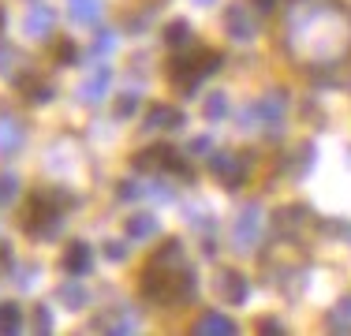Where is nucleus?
Listing matches in <instances>:
<instances>
[{
	"label": "nucleus",
	"mask_w": 351,
	"mask_h": 336,
	"mask_svg": "<svg viewBox=\"0 0 351 336\" xmlns=\"http://www.w3.org/2000/svg\"><path fill=\"white\" fill-rule=\"evenodd\" d=\"M169 128H183V112H180V108H172V105H154L146 112V120H142V131H146V134H161Z\"/></svg>",
	"instance_id": "1a4fd4ad"
},
{
	"label": "nucleus",
	"mask_w": 351,
	"mask_h": 336,
	"mask_svg": "<svg viewBox=\"0 0 351 336\" xmlns=\"http://www.w3.org/2000/svg\"><path fill=\"white\" fill-rule=\"evenodd\" d=\"M142 291L154 302H180L195 291V276L183 265H169V262H154L142 276Z\"/></svg>",
	"instance_id": "f03ea898"
},
{
	"label": "nucleus",
	"mask_w": 351,
	"mask_h": 336,
	"mask_svg": "<svg viewBox=\"0 0 351 336\" xmlns=\"http://www.w3.org/2000/svg\"><path fill=\"white\" fill-rule=\"evenodd\" d=\"M56 56H60V60H71L75 49H71V45H60V49H56Z\"/></svg>",
	"instance_id": "2f4dec72"
},
{
	"label": "nucleus",
	"mask_w": 351,
	"mask_h": 336,
	"mask_svg": "<svg viewBox=\"0 0 351 336\" xmlns=\"http://www.w3.org/2000/svg\"><path fill=\"white\" fill-rule=\"evenodd\" d=\"M217 291H221V296L228 299V302H243L250 288H247V280H243L239 273H221V280H217Z\"/></svg>",
	"instance_id": "4468645a"
},
{
	"label": "nucleus",
	"mask_w": 351,
	"mask_h": 336,
	"mask_svg": "<svg viewBox=\"0 0 351 336\" xmlns=\"http://www.w3.org/2000/svg\"><path fill=\"white\" fill-rule=\"evenodd\" d=\"M34 333H53V314H49V307H38V314H34Z\"/></svg>",
	"instance_id": "bb28decb"
},
{
	"label": "nucleus",
	"mask_w": 351,
	"mask_h": 336,
	"mask_svg": "<svg viewBox=\"0 0 351 336\" xmlns=\"http://www.w3.org/2000/svg\"><path fill=\"white\" fill-rule=\"evenodd\" d=\"M56 27V12L45 4H34L27 12V19H23V30L30 34V38H49V30Z\"/></svg>",
	"instance_id": "9b49d317"
},
{
	"label": "nucleus",
	"mask_w": 351,
	"mask_h": 336,
	"mask_svg": "<svg viewBox=\"0 0 351 336\" xmlns=\"http://www.w3.org/2000/svg\"><path fill=\"white\" fill-rule=\"evenodd\" d=\"M198 4H213V0H198Z\"/></svg>",
	"instance_id": "f704fd0d"
},
{
	"label": "nucleus",
	"mask_w": 351,
	"mask_h": 336,
	"mask_svg": "<svg viewBox=\"0 0 351 336\" xmlns=\"http://www.w3.org/2000/svg\"><path fill=\"white\" fill-rule=\"evenodd\" d=\"M34 284H38V269H34V265H27V269H15V288L30 291Z\"/></svg>",
	"instance_id": "393cba45"
},
{
	"label": "nucleus",
	"mask_w": 351,
	"mask_h": 336,
	"mask_svg": "<svg viewBox=\"0 0 351 336\" xmlns=\"http://www.w3.org/2000/svg\"><path fill=\"white\" fill-rule=\"evenodd\" d=\"M206 116H210V120H224V116H228V97L210 94V101H206Z\"/></svg>",
	"instance_id": "b1692460"
},
{
	"label": "nucleus",
	"mask_w": 351,
	"mask_h": 336,
	"mask_svg": "<svg viewBox=\"0 0 351 336\" xmlns=\"http://www.w3.org/2000/svg\"><path fill=\"white\" fill-rule=\"evenodd\" d=\"M288 112V97L284 94H269V97H262V101H254V105L247 108V116H243V123L250 128V123H269L273 134H277V123H280V116Z\"/></svg>",
	"instance_id": "423d86ee"
},
{
	"label": "nucleus",
	"mask_w": 351,
	"mask_h": 336,
	"mask_svg": "<svg viewBox=\"0 0 351 336\" xmlns=\"http://www.w3.org/2000/svg\"><path fill=\"white\" fill-rule=\"evenodd\" d=\"M254 4H258V8H262V12H269V8H273V4H277V0H254Z\"/></svg>",
	"instance_id": "473e14b6"
},
{
	"label": "nucleus",
	"mask_w": 351,
	"mask_h": 336,
	"mask_svg": "<svg viewBox=\"0 0 351 336\" xmlns=\"http://www.w3.org/2000/svg\"><path fill=\"white\" fill-rule=\"evenodd\" d=\"M108 79H112V71H108V67H97V71H90L86 79L79 82V101H86V105H97V101L108 94Z\"/></svg>",
	"instance_id": "9d476101"
},
{
	"label": "nucleus",
	"mask_w": 351,
	"mask_h": 336,
	"mask_svg": "<svg viewBox=\"0 0 351 336\" xmlns=\"http://www.w3.org/2000/svg\"><path fill=\"white\" fill-rule=\"evenodd\" d=\"M217 67H221V56L213 53V49H202V53H183L176 56L169 64V79L176 86H195V82H202L206 75H213Z\"/></svg>",
	"instance_id": "7ed1b4c3"
},
{
	"label": "nucleus",
	"mask_w": 351,
	"mask_h": 336,
	"mask_svg": "<svg viewBox=\"0 0 351 336\" xmlns=\"http://www.w3.org/2000/svg\"><path fill=\"white\" fill-rule=\"evenodd\" d=\"M68 12L79 27H94L101 19V0H68Z\"/></svg>",
	"instance_id": "ddd939ff"
},
{
	"label": "nucleus",
	"mask_w": 351,
	"mask_h": 336,
	"mask_svg": "<svg viewBox=\"0 0 351 336\" xmlns=\"http://www.w3.org/2000/svg\"><path fill=\"white\" fill-rule=\"evenodd\" d=\"M90 265H94V254H90L86 243H71V247L64 250V273L82 276V273H90Z\"/></svg>",
	"instance_id": "f8f14e48"
},
{
	"label": "nucleus",
	"mask_w": 351,
	"mask_h": 336,
	"mask_svg": "<svg viewBox=\"0 0 351 336\" xmlns=\"http://www.w3.org/2000/svg\"><path fill=\"white\" fill-rule=\"evenodd\" d=\"M157 228H161V224H157L149 213H135V217L128 221V235H131V239H138V243L154 239V235H157Z\"/></svg>",
	"instance_id": "dca6fc26"
},
{
	"label": "nucleus",
	"mask_w": 351,
	"mask_h": 336,
	"mask_svg": "<svg viewBox=\"0 0 351 336\" xmlns=\"http://www.w3.org/2000/svg\"><path fill=\"white\" fill-rule=\"evenodd\" d=\"M195 333H236V322L232 317H224V314H217V310H210V314H202L195 322Z\"/></svg>",
	"instance_id": "2eb2a0df"
},
{
	"label": "nucleus",
	"mask_w": 351,
	"mask_h": 336,
	"mask_svg": "<svg viewBox=\"0 0 351 336\" xmlns=\"http://www.w3.org/2000/svg\"><path fill=\"white\" fill-rule=\"evenodd\" d=\"M288 41L295 53H306L311 60H332L344 53L348 23L337 8H303L288 19Z\"/></svg>",
	"instance_id": "f257e3e1"
},
{
	"label": "nucleus",
	"mask_w": 351,
	"mask_h": 336,
	"mask_svg": "<svg viewBox=\"0 0 351 336\" xmlns=\"http://www.w3.org/2000/svg\"><path fill=\"white\" fill-rule=\"evenodd\" d=\"M146 198H154V202H172V187L154 183V187H146Z\"/></svg>",
	"instance_id": "cd10ccee"
},
{
	"label": "nucleus",
	"mask_w": 351,
	"mask_h": 336,
	"mask_svg": "<svg viewBox=\"0 0 351 336\" xmlns=\"http://www.w3.org/2000/svg\"><path fill=\"white\" fill-rule=\"evenodd\" d=\"M23 90H27V94L34 97V105H45V101H53V86H49V82L27 79V82H23Z\"/></svg>",
	"instance_id": "4be33fe9"
},
{
	"label": "nucleus",
	"mask_w": 351,
	"mask_h": 336,
	"mask_svg": "<svg viewBox=\"0 0 351 336\" xmlns=\"http://www.w3.org/2000/svg\"><path fill=\"white\" fill-rule=\"evenodd\" d=\"M23 329V310L15 302H4L0 307V333H19Z\"/></svg>",
	"instance_id": "a211bd4d"
},
{
	"label": "nucleus",
	"mask_w": 351,
	"mask_h": 336,
	"mask_svg": "<svg viewBox=\"0 0 351 336\" xmlns=\"http://www.w3.org/2000/svg\"><path fill=\"white\" fill-rule=\"evenodd\" d=\"M15 195H19V176H15V172H0V206L15 202Z\"/></svg>",
	"instance_id": "412c9836"
},
{
	"label": "nucleus",
	"mask_w": 351,
	"mask_h": 336,
	"mask_svg": "<svg viewBox=\"0 0 351 336\" xmlns=\"http://www.w3.org/2000/svg\"><path fill=\"white\" fill-rule=\"evenodd\" d=\"M165 38H169L172 49H183L191 41V27H187V23H172V27L165 30Z\"/></svg>",
	"instance_id": "5701e85b"
},
{
	"label": "nucleus",
	"mask_w": 351,
	"mask_h": 336,
	"mask_svg": "<svg viewBox=\"0 0 351 336\" xmlns=\"http://www.w3.org/2000/svg\"><path fill=\"white\" fill-rule=\"evenodd\" d=\"M60 302H64V307H71V310H79L82 302H86V288H82L79 280H68L60 288Z\"/></svg>",
	"instance_id": "6ab92c4d"
},
{
	"label": "nucleus",
	"mask_w": 351,
	"mask_h": 336,
	"mask_svg": "<svg viewBox=\"0 0 351 336\" xmlns=\"http://www.w3.org/2000/svg\"><path fill=\"white\" fill-rule=\"evenodd\" d=\"M224 30H228L232 41L247 45V41H254L258 23H254V15H250L247 8H228V12H224Z\"/></svg>",
	"instance_id": "0eeeda50"
},
{
	"label": "nucleus",
	"mask_w": 351,
	"mask_h": 336,
	"mask_svg": "<svg viewBox=\"0 0 351 336\" xmlns=\"http://www.w3.org/2000/svg\"><path fill=\"white\" fill-rule=\"evenodd\" d=\"M329 329H337V333L351 329V299L337 302V310H332V314H329Z\"/></svg>",
	"instance_id": "aec40b11"
},
{
	"label": "nucleus",
	"mask_w": 351,
	"mask_h": 336,
	"mask_svg": "<svg viewBox=\"0 0 351 336\" xmlns=\"http://www.w3.org/2000/svg\"><path fill=\"white\" fill-rule=\"evenodd\" d=\"M206 149H210V139H195V142H191V154H206Z\"/></svg>",
	"instance_id": "7c9ffc66"
},
{
	"label": "nucleus",
	"mask_w": 351,
	"mask_h": 336,
	"mask_svg": "<svg viewBox=\"0 0 351 336\" xmlns=\"http://www.w3.org/2000/svg\"><path fill=\"white\" fill-rule=\"evenodd\" d=\"M0 30H4V12H0Z\"/></svg>",
	"instance_id": "72a5a7b5"
},
{
	"label": "nucleus",
	"mask_w": 351,
	"mask_h": 336,
	"mask_svg": "<svg viewBox=\"0 0 351 336\" xmlns=\"http://www.w3.org/2000/svg\"><path fill=\"white\" fill-rule=\"evenodd\" d=\"M112 49H116V34H112V30H108V34H101V38L94 41V56H108Z\"/></svg>",
	"instance_id": "a878e982"
},
{
	"label": "nucleus",
	"mask_w": 351,
	"mask_h": 336,
	"mask_svg": "<svg viewBox=\"0 0 351 336\" xmlns=\"http://www.w3.org/2000/svg\"><path fill=\"white\" fill-rule=\"evenodd\" d=\"M19 142H23V128L12 116H4V120H0V149H15Z\"/></svg>",
	"instance_id": "f3484780"
},
{
	"label": "nucleus",
	"mask_w": 351,
	"mask_h": 336,
	"mask_svg": "<svg viewBox=\"0 0 351 336\" xmlns=\"http://www.w3.org/2000/svg\"><path fill=\"white\" fill-rule=\"evenodd\" d=\"M23 228L38 239H49V235L60 232V213L49 206V195H38L34 202L27 206V217H23Z\"/></svg>",
	"instance_id": "39448f33"
},
{
	"label": "nucleus",
	"mask_w": 351,
	"mask_h": 336,
	"mask_svg": "<svg viewBox=\"0 0 351 336\" xmlns=\"http://www.w3.org/2000/svg\"><path fill=\"white\" fill-rule=\"evenodd\" d=\"M105 254L112 258V262H120V258L128 254V250H123V243H108V247H105Z\"/></svg>",
	"instance_id": "c756f323"
},
{
	"label": "nucleus",
	"mask_w": 351,
	"mask_h": 336,
	"mask_svg": "<svg viewBox=\"0 0 351 336\" xmlns=\"http://www.w3.org/2000/svg\"><path fill=\"white\" fill-rule=\"evenodd\" d=\"M210 168H213L217 180L228 183V187H239L243 176H247V161H243V157H236V154H217L210 161Z\"/></svg>",
	"instance_id": "6e6552de"
},
{
	"label": "nucleus",
	"mask_w": 351,
	"mask_h": 336,
	"mask_svg": "<svg viewBox=\"0 0 351 336\" xmlns=\"http://www.w3.org/2000/svg\"><path fill=\"white\" fill-rule=\"evenodd\" d=\"M262 235H265V209L258 202H250V206L239 209L236 224H232V239H236L239 250H254Z\"/></svg>",
	"instance_id": "20e7f679"
},
{
	"label": "nucleus",
	"mask_w": 351,
	"mask_h": 336,
	"mask_svg": "<svg viewBox=\"0 0 351 336\" xmlns=\"http://www.w3.org/2000/svg\"><path fill=\"white\" fill-rule=\"evenodd\" d=\"M116 112H120V116H131V112H135V94H123L120 105H116Z\"/></svg>",
	"instance_id": "c85d7f7f"
}]
</instances>
